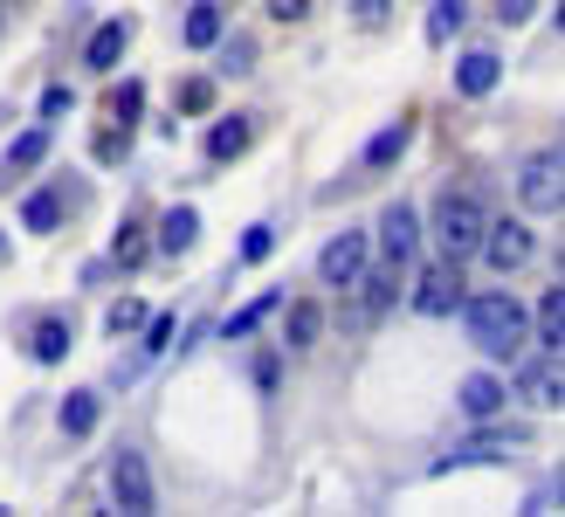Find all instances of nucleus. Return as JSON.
I'll return each mask as SVG.
<instances>
[{"label": "nucleus", "mask_w": 565, "mask_h": 517, "mask_svg": "<svg viewBox=\"0 0 565 517\" xmlns=\"http://www.w3.org/2000/svg\"><path fill=\"white\" fill-rule=\"evenodd\" d=\"M462 325H469V345L483 359H518L524 352V304L503 297V291H483V297H462Z\"/></svg>", "instance_id": "nucleus-1"}, {"label": "nucleus", "mask_w": 565, "mask_h": 517, "mask_svg": "<svg viewBox=\"0 0 565 517\" xmlns=\"http://www.w3.org/2000/svg\"><path fill=\"white\" fill-rule=\"evenodd\" d=\"M483 200L476 193H441L435 200V249L448 255V263H462V255H476V242H483Z\"/></svg>", "instance_id": "nucleus-2"}, {"label": "nucleus", "mask_w": 565, "mask_h": 517, "mask_svg": "<svg viewBox=\"0 0 565 517\" xmlns=\"http://www.w3.org/2000/svg\"><path fill=\"white\" fill-rule=\"evenodd\" d=\"M518 200H524L531 214H558L565 208V152H558V138L518 166Z\"/></svg>", "instance_id": "nucleus-3"}, {"label": "nucleus", "mask_w": 565, "mask_h": 517, "mask_svg": "<svg viewBox=\"0 0 565 517\" xmlns=\"http://www.w3.org/2000/svg\"><path fill=\"white\" fill-rule=\"evenodd\" d=\"M159 504L152 490V469H146V455L138 449H118L110 455V510H125V517H146Z\"/></svg>", "instance_id": "nucleus-4"}, {"label": "nucleus", "mask_w": 565, "mask_h": 517, "mask_svg": "<svg viewBox=\"0 0 565 517\" xmlns=\"http://www.w3.org/2000/svg\"><path fill=\"white\" fill-rule=\"evenodd\" d=\"M365 263H373V235H365V228H345V235H331V242H324L318 276L331 283V291H352Z\"/></svg>", "instance_id": "nucleus-5"}, {"label": "nucleus", "mask_w": 565, "mask_h": 517, "mask_svg": "<svg viewBox=\"0 0 565 517\" xmlns=\"http://www.w3.org/2000/svg\"><path fill=\"white\" fill-rule=\"evenodd\" d=\"M483 263L490 270H524L531 255H539V235H531V221H483Z\"/></svg>", "instance_id": "nucleus-6"}, {"label": "nucleus", "mask_w": 565, "mask_h": 517, "mask_svg": "<svg viewBox=\"0 0 565 517\" xmlns=\"http://www.w3.org/2000/svg\"><path fill=\"white\" fill-rule=\"evenodd\" d=\"M407 304L420 310V318H456V304H462V270L448 263V255H441V263H428Z\"/></svg>", "instance_id": "nucleus-7"}, {"label": "nucleus", "mask_w": 565, "mask_h": 517, "mask_svg": "<svg viewBox=\"0 0 565 517\" xmlns=\"http://www.w3.org/2000/svg\"><path fill=\"white\" fill-rule=\"evenodd\" d=\"M414 255H420V221H414L407 200H393L386 221H380V263H401V270H407Z\"/></svg>", "instance_id": "nucleus-8"}, {"label": "nucleus", "mask_w": 565, "mask_h": 517, "mask_svg": "<svg viewBox=\"0 0 565 517\" xmlns=\"http://www.w3.org/2000/svg\"><path fill=\"white\" fill-rule=\"evenodd\" d=\"M456 408H462L469 421H497L503 408H511V387H503L497 372H469V380L456 387Z\"/></svg>", "instance_id": "nucleus-9"}, {"label": "nucleus", "mask_w": 565, "mask_h": 517, "mask_svg": "<svg viewBox=\"0 0 565 517\" xmlns=\"http://www.w3.org/2000/svg\"><path fill=\"white\" fill-rule=\"evenodd\" d=\"M518 393L531 400V408H558V400H565V366H558V352L531 359V366H524V380H518Z\"/></svg>", "instance_id": "nucleus-10"}, {"label": "nucleus", "mask_w": 565, "mask_h": 517, "mask_svg": "<svg viewBox=\"0 0 565 517\" xmlns=\"http://www.w3.org/2000/svg\"><path fill=\"white\" fill-rule=\"evenodd\" d=\"M497 83H503V55L497 49H469L462 63H456V91L462 97H490Z\"/></svg>", "instance_id": "nucleus-11"}, {"label": "nucleus", "mask_w": 565, "mask_h": 517, "mask_svg": "<svg viewBox=\"0 0 565 517\" xmlns=\"http://www.w3.org/2000/svg\"><path fill=\"white\" fill-rule=\"evenodd\" d=\"M49 125H28L21 138H14V146H8V159H0V187H8V180H21V172H35L42 159H49Z\"/></svg>", "instance_id": "nucleus-12"}, {"label": "nucleus", "mask_w": 565, "mask_h": 517, "mask_svg": "<svg viewBox=\"0 0 565 517\" xmlns=\"http://www.w3.org/2000/svg\"><path fill=\"white\" fill-rule=\"evenodd\" d=\"M125 42H131V21L110 14L104 28H90V42H83V70H110L125 55Z\"/></svg>", "instance_id": "nucleus-13"}, {"label": "nucleus", "mask_w": 565, "mask_h": 517, "mask_svg": "<svg viewBox=\"0 0 565 517\" xmlns=\"http://www.w3.org/2000/svg\"><path fill=\"white\" fill-rule=\"evenodd\" d=\"M352 291H365V310H393L401 304V263H365Z\"/></svg>", "instance_id": "nucleus-14"}, {"label": "nucleus", "mask_w": 565, "mask_h": 517, "mask_svg": "<svg viewBox=\"0 0 565 517\" xmlns=\"http://www.w3.org/2000/svg\"><path fill=\"white\" fill-rule=\"evenodd\" d=\"M248 138H256V118H214V131H207V159H214V166L242 159Z\"/></svg>", "instance_id": "nucleus-15"}, {"label": "nucleus", "mask_w": 565, "mask_h": 517, "mask_svg": "<svg viewBox=\"0 0 565 517\" xmlns=\"http://www.w3.org/2000/svg\"><path fill=\"white\" fill-rule=\"evenodd\" d=\"M193 235H201V214H193V208H173V214L159 221L152 249H159V255H186V249H193Z\"/></svg>", "instance_id": "nucleus-16"}, {"label": "nucleus", "mask_w": 565, "mask_h": 517, "mask_svg": "<svg viewBox=\"0 0 565 517\" xmlns=\"http://www.w3.org/2000/svg\"><path fill=\"white\" fill-rule=\"evenodd\" d=\"M518 435H476V442H462V449H448L435 469H462V463H503V449H511Z\"/></svg>", "instance_id": "nucleus-17"}, {"label": "nucleus", "mask_w": 565, "mask_h": 517, "mask_svg": "<svg viewBox=\"0 0 565 517\" xmlns=\"http://www.w3.org/2000/svg\"><path fill=\"white\" fill-rule=\"evenodd\" d=\"M318 331H324V310L318 304H290V318H282V345H290V352H310Z\"/></svg>", "instance_id": "nucleus-18"}, {"label": "nucleus", "mask_w": 565, "mask_h": 517, "mask_svg": "<svg viewBox=\"0 0 565 517\" xmlns=\"http://www.w3.org/2000/svg\"><path fill=\"white\" fill-rule=\"evenodd\" d=\"M97 414H104V408H97V393H90V387H76V393L63 400V435H76V442H83V435L97 428Z\"/></svg>", "instance_id": "nucleus-19"}, {"label": "nucleus", "mask_w": 565, "mask_h": 517, "mask_svg": "<svg viewBox=\"0 0 565 517\" xmlns=\"http://www.w3.org/2000/svg\"><path fill=\"white\" fill-rule=\"evenodd\" d=\"M221 42V8L214 0H193L186 8V49H214Z\"/></svg>", "instance_id": "nucleus-20"}, {"label": "nucleus", "mask_w": 565, "mask_h": 517, "mask_svg": "<svg viewBox=\"0 0 565 517\" xmlns=\"http://www.w3.org/2000/svg\"><path fill=\"white\" fill-rule=\"evenodd\" d=\"M28 352H35L42 366L70 359V325H63V318H42V325H35V345H28Z\"/></svg>", "instance_id": "nucleus-21"}, {"label": "nucleus", "mask_w": 565, "mask_h": 517, "mask_svg": "<svg viewBox=\"0 0 565 517\" xmlns=\"http://www.w3.org/2000/svg\"><path fill=\"white\" fill-rule=\"evenodd\" d=\"M539 331H545V352H558V345H565V291H558V283L539 297Z\"/></svg>", "instance_id": "nucleus-22"}, {"label": "nucleus", "mask_w": 565, "mask_h": 517, "mask_svg": "<svg viewBox=\"0 0 565 517\" xmlns=\"http://www.w3.org/2000/svg\"><path fill=\"white\" fill-rule=\"evenodd\" d=\"M276 304H282V291H263L256 304H242V310H235V318H228V325H221V338H248V331H256V325L269 318V310H276Z\"/></svg>", "instance_id": "nucleus-23"}, {"label": "nucleus", "mask_w": 565, "mask_h": 517, "mask_svg": "<svg viewBox=\"0 0 565 517\" xmlns=\"http://www.w3.org/2000/svg\"><path fill=\"white\" fill-rule=\"evenodd\" d=\"M462 14H469L462 0H435V8H428V42H435V49L456 42V35H462Z\"/></svg>", "instance_id": "nucleus-24"}, {"label": "nucleus", "mask_w": 565, "mask_h": 517, "mask_svg": "<svg viewBox=\"0 0 565 517\" xmlns=\"http://www.w3.org/2000/svg\"><path fill=\"white\" fill-rule=\"evenodd\" d=\"M407 138H414L407 125H386V131H380V138H373V146H365L359 159H365V166H373V172H380V166H393V159H401V152H407Z\"/></svg>", "instance_id": "nucleus-25"}, {"label": "nucleus", "mask_w": 565, "mask_h": 517, "mask_svg": "<svg viewBox=\"0 0 565 517\" xmlns=\"http://www.w3.org/2000/svg\"><path fill=\"white\" fill-rule=\"evenodd\" d=\"M248 63H256V42H248V35L221 42V76H248Z\"/></svg>", "instance_id": "nucleus-26"}, {"label": "nucleus", "mask_w": 565, "mask_h": 517, "mask_svg": "<svg viewBox=\"0 0 565 517\" xmlns=\"http://www.w3.org/2000/svg\"><path fill=\"white\" fill-rule=\"evenodd\" d=\"M138 331H146V359H159L166 345L180 338V318H173V310H166V318H146V325H138Z\"/></svg>", "instance_id": "nucleus-27"}, {"label": "nucleus", "mask_w": 565, "mask_h": 517, "mask_svg": "<svg viewBox=\"0 0 565 517\" xmlns=\"http://www.w3.org/2000/svg\"><path fill=\"white\" fill-rule=\"evenodd\" d=\"M269 249H276V228H269V221L242 228V263H269Z\"/></svg>", "instance_id": "nucleus-28"}, {"label": "nucleus", "mask_w": 565, "mask_h": 517, "mask_svg": "<svg viewBox=\"0 0 565 517\" xmlns=\"http://www.w3.org/2000/svg\"><path fill=\"white\" fill-rule=\"evenodd\" d=\"M21 221H28V228H55V221H63V200H55V193H35V200L21 208Z\"/></svg>", "instance_id": "nucleus-29"}, {"label": "nucleus", "mask_w": 565, "mask_h": 517, "mask_svg": "<svg viewBox=\"0 0 565 517\" xmlns=\"http://www.w3.org/2000/svg\"><path fill=\"white\" fill-rule=\"evenodd\" d=\"M138 325H146V304H138V297L110 304V318H104V331H138Z\"/></svg>", "instance_id": "nucleus-30"}, {"label": "nucleus", "mask_w": 565, "mask_h": 517, "mask_svg": "<svg viewBox=\"0 0 565 517\" xmlns=\"http://www.w3.org/2000/svg\"><path fill=\"white\" fill-rule=\"evenodd\" d=\"M118 263H125V270H138V263H146V235H138V228H125V242H118Z\"/></svg>", "instance_id": "nucleus-31"}, {"label": "nucleus", "mask_w": 565, "mask_h": 517, "mask_svg": "<svg viewBox=\"0 0 565 517\" xmlns=\"http://www.w3.org/2000/svg\"><path fill=\"white\" fill-rule=\"evenodd\" d=\"M531 14H539V0H497V21H511V28L531 21Z\"/></svg>", "instance_id": "nucleus-32"}, {"label": "nucleus", "mask_w": 565, "mask_h": 517, "mask_svg": "<svg viewBox=\"0 0 565 517\" xmlns=\"http://www.w3.org/2000/svg\"><path fill=\"white\" fill-rule=\"evenodd\" d=\"M138 110H146V91H138V83H125V91H118V118L131 125V118H138Z\"/></svg>", "instance_id": "nucleus-33"}, {"label": "nucleus", "mask_w": 565, "mask_h": 517, "mask_svg": "<svg viewBox=\"0 0 565 517\" xmlns=\"http://www.w3.org/2000/svg\"><path fill=\"white\" fill-rule=\"evenodd\" d=\"M63 110H70V91H63V83H49V91H42V118H63Z\"/></svg>", "instance_id": "nucleus-34"}, {"label": "nucleus", "mask_w": 565, "mask_h": 517, "mask_svg": "<svg viewBox=\"0 0 565 517\" xmlns=\"http://www.w3.org/2000/svg\"><path fill=\"white\" fill-rule=\"evenodd\" d=\"M352 14H359V28H380L386 21V0H352Z\"/></svg>", "instance_id": "nucleus-35"}, {"label": "nucleus", "mask_w": 565, "mask_h": 517, "mask_svg": "<svg viewBox=\"0 0 565 517\" xmlns=\"http://www.w3.org/2000/svg\"><path fill=\"white\" fill-rule=\"evenodd\" d=\"M180 104H186V110H207V104H214V83H186Z\"/></svg>", "instance_id": "nucleus-36"}, {"label": "nucleus", "mask_w": 565, "mask_h": 517, "mask_svg": "<svg viewBox=\"0 0 565 517\" xmlns=\"http://www.w3.org/2000/svg\"><path fill=\"white\" fill-rule=\"evenodd\" d=\"M269 14H276V21H303L310 0H269Z\"/></svg>", "instance_id": "nucleus-37"}, {"label": "nucleus", "mask_w": 565, "mask_h": 517, "mask_svg": "<svg viewBox=\"0 0 565 517\" xmlns=\"http://www.w3.org/2000/svg\"><path fill=\"white\" fill-rule=\"evenodd\" d=\"M0 263H8V235H0Z\"/></svg>", "instance_id": "nucleus-38"}, {"label": "nucleus", "mask_w": 565, "mask_h": 517, "mask_svg": "<svg viewBox=\"0 0 565 517\" xmlns=\"http://www.w3.org/2000/svg\"><path fill=\"white\" fill-rule=\"evenodd\" d=\"M0 28H8V14H0Z\"/></svg>", "instance_id": "nucleus-39"}]
</instances>
